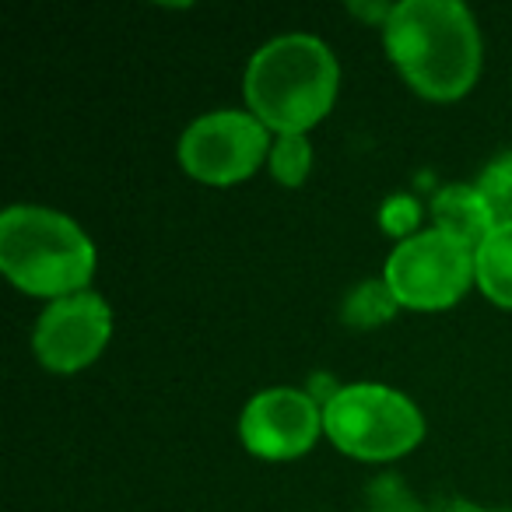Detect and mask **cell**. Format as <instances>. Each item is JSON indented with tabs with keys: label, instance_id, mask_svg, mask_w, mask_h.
<instances>
[{
	"label": "cell",
	"instance_id": "obj_1",
	"mask_svg": "<svg viewBox=\"0 0 512 512\" xmlns=\"http://www.w3.org/2000/svg\"><path fill=\"white\" fill-rule=\"evenodd\" d=\"M383 39L397 71L425 99H460L481 71V36L456 0L393 4L383 18Z\"/></svg>",
	"mask_w": 512,
	"mask_h": 512
},
{
	"label": "cell",
	"instance_id": "obj_2",
	"mask_svg": "<svg viewBox=\"0 0 512 512\" xmlns=\"http://www.w3.org/2000/svg\"><path fill=\"white\" fill-rule=\"evenodd\" d=\"M341 71L316 36H281L256 50L242 92L253 116L281 137L302 134L330 113Z\"/></svg>",
	"mask_w": 512,
	"mask_h": 512
},
{
	"label": "cell",
	"instance_id": "obj_3",
	"mask_svg": "<svg viewBox=\"0 0 512 512\" xmlns=\"http://www.w3.org/2000/svg\"><path fill=\"white\" fill-rule=\"evenodd\" d=\"M0 271L22 292L57 302L85 292L95 246L67 214L18 204L0 214Z\"/></svg>",
	"mask_w": 512,
	"mask_h": 512
},
{
	"label": "cell",
	"instance_id": "obj_4",
	"mask_svg": "<svg viewBox=\"0 0 512 512\" xmlns=\"http://www.w3.org/2000/svg\"><path fill=\"white\" fill-rule=\"evenodd\" d=\"M323 432L358 460H393L411 453L425 435L421 411L390 386L355 383L334 390L323 407Z\"/></svg>",
	"mask_w": 512,
	"mask_h": 512
},
{
	"label": "cell",
	"instance_id": "obj_5",
	"mask_svg": "<svg viewBox=\"0 0 512 512\" xmlns=\"http://www.w3.org/2000/svg\"><path fill=\"white\" fill-rule=\"evenodd\" d=\"M474 278V249L439 228L400 242L383 274L393 299L407 309H449L463 299Z\"/></svg>",
	"mask_w": 512,
	"mask_h": 512
},
{
	"label": "cell",
	"instance_id": "obj_6",
	"mask_svg": "<svg viewBox=\"0 0 512 512\" xmlns=\"http://www.w3.org/2000/svg\"><path fill=\"white\" fill-rule=\"evenodd\" d=\"M267 127L253 113L225 109L190 123L179 141V162L193 179L228 186L246 179L267 155Z\"/></svg>",
	"mask_w": 512,
	"mask_h": 512
},
{
	"label": "cell",
	"instance_id": "obj_7",
	"mask_svg": "<svg viewBox=\"0 0 512 512\" xmlns=\"http://www.w3.org/2000/svg\"><path fill=\"white\" fill-rule=\"evenodd\" d=\"M113 313L106 299L92 292H78L57 299L36 323V355L50 372H78L99 358L109 341Z\"/></svg>",
	"mask_w": 512,
	"mask_h": 512
},
{
	"label": "cell",
	"instance_id": "obj_8",
	"mask_svg": "<svg viewBox=\"0 0 512 512\" xmlns=\"http://www.w3.org/2000/svg\"><path fill=\"white\" fill-rule=\"evenodd\" d=\"M323 428V411L313 397L292 386L256 393L246 404L239 421L242 442L249 453L264 460H292L313 449L316 435Z\"/></svg>",
	"mask_w": 512,
	"mask_h": 512
},
{
	"label": "cell",
	"instance_id": "obj_9",
	"mask_svg": "<svg viewBox=\"0 0 512 512\" xmlns=\"http://www.w3.org/2000/svg\"><path fill=\"white\" fill-rule=\"evenodd\" d=\"M432 218H435V228H439V232L456 235V239L467 242L474 253L491 235V228L498 225L488 200L481 197V190H477V186H463V183L446 186V190L435 193Z\"/></svg>",
	"mask_w": 512,
	"mask_h": 512
},
{
	"label": "cell",
	"instance_id": "obj_10",
	"mask_svg": "<svg viewBox=\"0 0 512 512\" xmlns=\"http://www.w3.org/2000/svg\"><path fill=\"white\" fill-rule=\"evenodd\" d=\"M477 285L491 302L512 309V221L495 225L474 253Z\"/></svg>",
	"mask_w": 512,
	"mask_h": 512
},
{
	"label": "cell",
	"instance_id": "obj_11",
	"mask_svg": "<svg viewBox=\"0 0 512 512\" xmlns=\"http://www.w3.org/2000/svg\"><path fill=\"white\" fill-rule=\"evenodd\" d=\"M393 309H397V299L386 288V281H365L344 302V320L355 327H376V323L390 320Z\"/></svg>",
	"mask_w": 512,
	"mask_h": 512
},
{
	"label": "cell",
	"instance_id": "obj_12",
	"mask_svg": "<svg viewBox=\"0 0 512 512\" xmlns=\"http://www.w3.org/2000/svg\"><path fill=\"white\" fill-rule=\"evenodd\" d=\"M474 186L481 190V197L488 200L498 225L512 221V151L498 155L495 162L481 172V179H477Z\"/></svg>",
	"mask_w": 512,
	"mask_h": 512
},
{
	"label": "cell",
	"instance_id": "obj_13",
	"mask_svg": "<svg viewBox=\"0 0 512 512\" xmlns=\"http://www.w3.org/2000/svg\"><path fill=\"white\" fill-rule=\"evenodd\" d=\"M309 165H313V148H309V141L302 134L281 137L271 148V172L278 183L299 186L309 176Z\"/></svg>",
	"mask_w": 512,
	"mask_h": 512
},
{
	"label": "cell",
	"instance_id": "obj_14",
	"mask_svg": "<svg viewBox=\"0 0 512 512\" xmlns=\"http://www.w3.org/2000/svg\"><path fill=\"white\" fill-rule=\"evenodd\" d=\"M418 211L407 197H393V204L386 207V232H407L414 225Z\"/></svg>",
	"mask_w": 512,
	"mask_h": 512
}]
</instances>
